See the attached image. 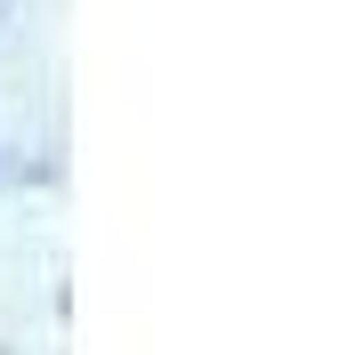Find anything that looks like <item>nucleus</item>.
<instances>
[]
</instances>
